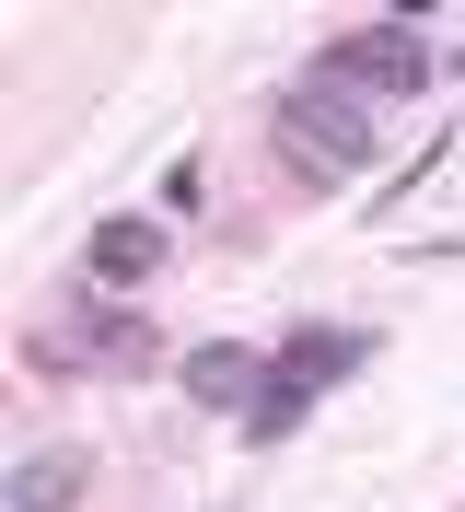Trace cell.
<instances>
[{"instance_id": "obj_1", "label": "cell", "mask_w": 465, "mask_h": 512, "mask_svg": "<svg viewBox=\"0 0 465 512\" xmlns=\"http://www.w3.org/2000/svg\"><path fill=\"white\" fill-rule=\"evenodd\" d=\"M24 361L59 384H140L163 361V326L140 315V303H105V291H82V303H59L47 326H24Z\"/></svg>"}, {"instance_id": "obj_2", "label": "cell", "mask_w": 465, "mask_h": 512, "mask_svg": "<svg viewBox=\"0 0 465 512\" xmlns=\"http://www.w3.org/2000/svg\"><path fill=\"white\" fill-rule=\"evenodd\" d=\"M268 128H279V152L303 163L314 187H349V175L372 163V117H361V94H349V82H326V70H303V82L279 94Z\"/></svg>"}, {"instance_id": "obj_3", "label": "cell", "mask_w": 465, "mask_h": 512, "mask_svg": "<svg viewBox=\"0 0 465 512\" xmlns=\"http://www.w3.org/2000/svg\"><path fill=\"white\" fill-rule=\"evenodd\" d=\"M326 82H349V94H431V47H419V12H384V24L338 35V47H326Z\"/></svg>"}, {"instance_id": "obj_4", "label": "cell", "mask_w": 465, "mask_h": 512, "mask_svg": "<svg viewBox=\"0 0 465 512\" xmlns=\"http://www.w3.org/2000/svg\"><path fill=\"white\" fill-rule=\"evenodd\" d=\"M268 373L279 361H256V350H233V338H210V350H186V396H198V408H256V396H268Z\"/></svg>"}, {"instance_id": "obj_5", "label": "cell", "mask_w": 465, "mask_h": 512, "mask_svg": "<svg viewBox=\"0 0 465 512\" xmlns=\"http://www.w3.org/2000/svg\"><path fill=\"white\" fill-rule=\"evenodd\" d=\"M163 268V222H105L93 233V291H128Z\"/></svg>"}, {"instance_id": "obj_6", "label": "cell", "mask_w": 465, "mask_h": 512, "mask_svg": "<svg viewBox=\"0 0 465 512\" xmlns=\"http://www.w3.org/2000/svg\"><path fill=\"white\" fill-rule=\"evenodd\" d=\"M279 373L303 384V396H326L338 373H361V338H349V326H303V338L279 350Z\"/></svg>"}, {"instance_id": "obj_7", "label": "cell", "mask_w": 465, "mask_h": 512, "mask_svg": "<svg viewBox=\"0 0 465 512\" xmlns=\"http://www.w3.org/2000/svg\"><path fill=\"white\" fill-rule=\"evenodd\" d=\"M82 501V454H24V466H12V512H70Z\"/></svg>"}, {"instance_id": "obj_8", "label": "cell", "mask_w": 465, "mask_h": 512, "mask_svg": "<svg viewBox=\"0 0 465 512\" xmlns=\"http://www.w3.org/2000/svg\"><path fill=\"white\" fill-rule=\"evenodd\" d=\"M303 408H314L303 384H291V373H268V396L245 408V443H291V431H303Z\"/></svg>"}]
</instances>
